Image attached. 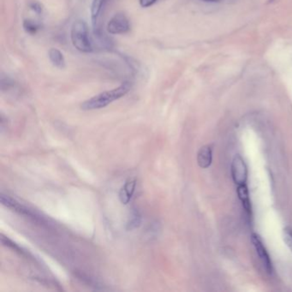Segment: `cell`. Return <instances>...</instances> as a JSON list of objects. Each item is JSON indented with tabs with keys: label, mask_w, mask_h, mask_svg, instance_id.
<instances>
[{
	"label": "cell",
	"mask_w": 292,
	"mask_h": 292,
	"mask_svg": "<svg viewBox=\"0 0 292 292\" xmlns=\"http://www.w3.org/2000/svg\"><path fill=\"white\" fill-rule=\"evenodd\" d=\"M131 86L129 83H124L119 88H114L112 90L106 91L103 93H100L98 95L93 96L88 101H84L81 108L84 111H92V110H98L104 108L112 103L113 101L126 95L130 90Z\"/></svg>",
	"instance_id": "obj_1"
},
{
	"label": "cell",
	"mask_w": 292,
	"mask_h": 292,
	"mask_svg": "<svg viewBox=\"0 0 292 292\" xmlns=\"http://www.w3.org/2000/svg\"><path fill=\"white\" fill-rule=\"evenodd\" d=\"M71 42L74 47L82 52H90L93 50L88 35V25L83 20H77L71 28Z\"/></svg>",
	"instance_id": "obj_2"
},
{
	"label": "cell",
	"mask_w": 292,
	"mask_h": 292,
	"mask_svg": "<svg viewBox=\"0 0 292 292\" xmlns=\"http://www.w3.org/2000/svg\"><path fill=\"white\" fill-rule=\"evenodd\" d=\"M0 201H1L2 205H4L5 207H8V208L12 210L14 212H17L19 215L30 218V219L35 220V221L41 220V219L34 212H32L31 210L28 208L26 206L21 204L20 202H17L13 198H11L9 196H6V194H4L2 193L1 197H0Z\"/></svg>",
	"instance_id": "obj_3"
},
{
	"label": "cell",
	"mask_w": 292,
	"mask_h": 292,
	"mask_svg": "<svg viewBox=\"0 0 292 292\" xmlns=\"http://www.w3.org/2000/svg\"><path fill=\"white\" fill-rule=\"evenodd\" d=\"M231 176L237 185L246 184L248 179V168L241 155L238 154L233 159L231 163Z\"/></svg>",
	"instance_id": "obj_4"
},
{
	"label": "cell",
	"mask_w": 292,
	"mask_h": 292,
	"mask_svg": "<svg viewBox=\"0 0 292 292\" xmlns=\"http://www.w3.org/2000/svg\"><path fill=\"white\" fill-rule=\"evenodd\" d=\"M251 242L256 248V253L258 254L259 257L262 261L266 271L268 274H271L272 272V265H271V259H270V256H269L265 246L263 245V243H262V240L260 238V236L256 233H253L251 235Z\"/></svg>",
	"instance_id": "obj_5"
},
{
	"label": "cell",
	"mask_w": 292,
	"mask_h": 292,
	"mask_svg": "<svg viewBox=\"0 0 292 292\" xmlns=\"http://www.w3.org/2000/svg\"><path fill=\"white\" fill-rule=\"evenodd\" d=\"M106 29L111 34H125L129 30V20L124 14H116L109 21Z\"/></svg>",
	"instance_id": "obj_6"
},
{
	"label": "cell",
	"mask_w": 292,
	"mask_h": 292,
	"mask_svg": "<svg viewBox=\"0 0 292 292\" xmlns=\"http://www.w3.org/2000/svg\"><path fill=\"white\" fill-rule=\"evenodd\" d=\"M135 187H137V179L134 178L128 179L124 183V186L122 187L119 194V200L123 204L126 205L130 202L135 190Z\"/></svg>",
	"instance_id": "obj_7"
},
{
	"label": "cell",
	"mask_w": 292,
	"mask_h": 292,
	"mask_svg": "<svg viewBox=\"0 0 292 292\" xmlns=\"http://www.w3.org/2000/svg\"><path fill=\"white\" fill-rule=\"evenodd\" d=\"M212 161V150L211 146L206 145L200 148L197 153V163L202 169H207L211 166Z\"/></svg>",
	"instance_id": "obj_8"
},
{
	"label": "cell",
	"mask_w": 292,
	"mask_h": 292,
	"mask_svg": "<svg viewBox=\"0 0 292 292\" xmlns=\"http://www.w3.org/2000/svg\"><path fill=\"white\" fill-rule=\"evenodd\" d=\"M238 194L239 199L242 202L243 208L245 210L246 212L248 213V216L251 215V203L249 200V194H248V188L246 186V184H242L238 186Z\"/></svg>",
	"instance_id": "obj_9"
},
{
	"label": "cell",
	"mask_w": 292,
	"mask_h": 292,
	"mask_svg": "<svg viewBox=\"0 0 292 292\" xmlns=\"http://www.w3.org/2000/svg\"><path fill=\"white\" fill-rule=\"evenodd\" d=\"M141 223H142V215L140 213L138 209H137V208H133L131 212H130V215H129L128 222H127L126 230H134V229L140 227Z\"/></svg>",
	"instance_id": "obj_10"
},
{
	"label": "cell",
	"mask_w": 292,
	"mask_h": 292,
	"mask_svg": "<svg viewBox=\"0 0 292 292\" xmlns=\"http://www.w3.org/2000/svg\"><path fill=\"white\" fill-rule=\"evenodd\" d=\"M106 0H93L91 6V19L92 24L94 29L96 28L97 23H98L99 16L101 14V10L103 8L104 4Z\"/></svg>",
	"instance_id": "obj_11"
},
{
	"label": "cell",
	"mask_w": 292,
	"mask_h": 292,
	"mask_svg": "<svg viewBox=\"0 0 292 292\" xmlns=\"http://www.w3.org/2000/svg\"><path fill=\"white\" fill-rule=\"evenodd\" d=\"M49 59L52 65L60 69H64L65 66V60L62 52L56 48H52L49 51Z\"/></svg>",
	"instance_id": "obj_12"
},
{
	"label": "cell",
	"mask_w": 292,
	"mask_h": 292,
	"mask_svg": "<svg viewBox=\"0 0 292 292\" xmlns=\"http://www.w3.org/2000/svg\"><path fill=\"white\" fill-rule=\"evenodd\" d=\"M1 242L3 243L4 245L6 246V247H8V248H12L14 251H16L17 253L20 254L21 256H28L29 257V254L25 252V251L21 248V247H19L17 244L16 243H13L12 241L10 240L7 238H5L4 236H2V238H1Z\"/></svg>",
	"instance_id": "obj_13"
},
{
	"label": "cell",
	"mask_w": 292,
	"mask_h": 292,
	"mask_svg": "<svg viewBox=\"0 0 292 292\" xmlns=\"http://www.w3.org/2000/svg\"><path fill=\"white\" fill-rule=\"evenodd\" d=\"M24 27L27 33L30 34H36L37 31L40 29L39 24H36L35 22L32 21V20H25L24 23Z\"/></svg>",
	"instance_id": "obj_14"
},
{
	"label": "cell",
	"mask_w": 292,
	"mask_h": 292,
	"mask_svg": "<svg viewBox=\"0 0 292 292\" xmlns=\"http://www.w3.org/2000/svg\"><path fill=\"white\" fill-rule=\"evenodd\" d=\"M283 240L292 253V229L286 227L283 231Z\"/></svg>",
	"instance_id": "obj_15"
},
{
	"label": "cell",
	"mask_w": 292,
	"mask_h": 292,
	"mask_svg": "<svg viewBox=\"0 0 292 292\" xmlns=\"http://www.w3.org/2000/svg\"><path fill=\"white\" fill-rule=\"evenodd\" d=\"M156 1L157 0H140V5L142 7L147 8V7L153 6V4L156 3Z\"/></svg>",
	"instance_id": "obj_16"
},
{
	"label": "cell",
	"mask_w": 292,
	"mask_h": 292,
	"mask_svg": "<svg viewBox=\"0 0 292 292\" xmlns=\"http://www.w3.org/2000/svg\"><path fill=\"white\" fill-rule=\"evenodd\" d=\"M30 7H31L32 10L34 11V12H36L37 14H41L42 13V8L41 5L39 3H32L30 5Z\"/></svg>",
	"instance_id": "obj_17"
},
{
	"label": "cell",
	"mask_w": 292,
	"mask_h": 292,
	"mask_svg": "<svg viewBox=\"0 0 292 292\" xmlns=\"http://www.w3.org/2000/svg\"><path fill=\"white\" fill-rule=\"evenodd\" d=\"M202 1H205V2H219L220 0H202Z\"/></svg>",
	"instance_id": "obj_18"
},
{
	"label": "cell",
	"mask_w": 292,
	"mask_h": 292,
	"mask_svg": "<svg viewBox=\"0 0 292 292\" xmlns=\"http://www.w3.org/2000/svg\"><path fill=\"white\" fill-rule=\"evenodd\" d=\"M274 0H269V3H271V2H274Z\"/></svg>",
	"instance_id": "obj_19"
}]
</instances>
